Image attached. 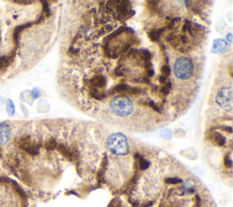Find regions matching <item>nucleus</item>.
<instances>
[{
  "instance_id": "1",
  "label": "nucleus",
  "mask_w": 233,
  "mask_h": 207,
  "mask_svg": "<svg viewBox=\"0 0 233 207\" xmlns=\"http://www.w3.org/2000/svg\"><path fill=\"white\" fill-rule=\"evenodd\" d=\"M107 147L115 155H127L129 152L128 140L122 133H115L107 139Z\"/></svg>"
},
{
  "instance_id": "2",
  "label": "nucleus",
  "mask_w": 233,
  "mask_h": 207,
  "mask_svg": "<svg viewBox=\"0 0 233 207\" xmlns=\"http://www.w3.org/2000/svg\"><path fill=\"white\" fill-rule=\"evenodd\" d=\"M112 112L120 117H126L132 113L133 103L126 96H118L111 101L110 103Z\"/></svg>"
},
{
  "instance_id": "3",
  "label": "nucleus",
  "mask_w": 233,
  "mask_h": 207,
  "mask_svg": "<svg viewBox=\"0 0 233 207\" xmlns=\"http://www.w3.org/2000/svg\"><path fill=\"white\" fill-rule=\"evenodd\" d=\"M174 73L180 79H188L193 73V64L186 57L179 58L174 65Z\"/></svg>"
},
{
  "instance_id": "4",
  "label": "nucleus",
  "mask_w": 233,
  "mask_h": 207,
  "mask_svg": "<svg viewBox=\"0 0 233 207\" xmlns=\"http://www.w3.org/2000/svg\"><path fill=\"white\" fill-rule=\"evenodd\" d=\"M216 101L222 109L230 112L232 111V88L224 87L219 90L216 97Z\"/></svg>"
},
{
  "instance_id": "5",
  "label": "nucleus",
  "mask_w": 233,
  "mask_h": 207,
  "mask_svg": "<svg viewBox=\"0 0 233 207\" xmlns=\"http://www.w3.org/2000/svg\"><path fill=\"white\" fill-rule=\"evenodd\" d=\"M19 147L31 155H36L39 152V146L32 143L29 136H23L19 139Z\"/></svg>"
},
{
  "instance_id": "6",
  "label": "nucleus",
  "mask_w": 233,
  "mask_h": 207,
  "mask_svg": "<svg viewBox=\"0 0 233 207\" xmlns=\"http://www.w3.org/2000/svg\"><path fill=\"white\" fill-rule=\"evenodd\" d=\"M11 136V128L8 123H0V145L7 143Z\"/></svg>"
},
{
  "instance_id": "7",
  "label": "nucleus",
  "mask_w": 233,
  "mask_h": 207,
  "mask_svg": "<svg viewBox=\"0 0 233 207\" xmlns=\"http://www.w3.org/2000/svg\"><path fill=\"white\" fill-rule=\"evenodd\" d=\"M89 84H90V87L96 88L97 90L102 89L107 85V79L103 76H97V77L92 78L89 80Z\"/></svg>"
},
{
  "instance_id": "8",
  "label": "nucleus",
  "mask_w": 233,
  "mask_h": 207,
  "mask_svg": "<svg viewBox=\"0 0 233 207\" xmlns=\"http://www.w3.org/2000/svg\"><path fill=\"white\" fill-rule=\"evenodd\" d=\"M14 55L15 53L9 56H2L0 58V71H3L8 68V66L11 64L12 60L14 58Z\"/></svg>"
},
{
  "instance_id": "9",
  "label": "nucleus",
  "mask_w": 233,
  "mask_h": 207,
  "mask_svg": "<svg viewBox=\"0 0 233 207\" xmlns=\"http://www.w3.org/2000/svg\"><path fill=\"white\" fill-rule=\"evenodd\" d=\"M213 48V52H224L227 50V43H225V41L222 39L216 40Z\"/></svg>"
},
{
  "instance_id": "10",
  "label": "nucleus",
  "mask_w": 233,
  "mask_h": 207,
  "mask_svg": "<svg viewBox=\"0 0 233 207\" xmlns=\"http://www.w3.org/2000/svg\"><path fill=\"white\" fill-rule=\"evenodd\" d=\"M128 89L129 87L127 84H118L109 90V94H113L115 92H128Z\"/></svg>"
},
{
  "instance_id": "11",
  "label": "nucleus",
  "mask_w": 233,
  "mask_h": 207,
  "mask_svg": "<svg viewBox=\"0 0 233 207\" xmlns=\"http://www.w3.org/2000/svg\"><path fill=\"white\" fill-rule=\"evenodd\" d=\"M164 31V28H161V29H153L151 30L150 33H149V36H150V39L152 40V41H158L159 39V36H160V34Z\"/></svg>"
},
{
  "instance_id": "12",
  "label": "nucleus",
  "mask_w": 233,
  "mask_h": 207,
  "mask_svg": "<svg viewBox=\"0 0 233 207\" xmlns=\"http://www.w3.org/2000/svg\"><path fill=\"white\" fill-rule=\"evenodd\" d=\"M136 157L137 159H139V168L141 170H146L148 169L149 166H150V163L147 162L142 156H140L139 154H136Z\"/></svg>"
},
{
  "instance_id": "13",
  "label": "nucleus",
  "mask_w": 233,
  "mask_h": 207,
  "mask_svg": "<svg viewBox=\"0 0 233 207\" xmlns=\"http://www.w3.org/2000/svg\"><path fill=\"white\" fill-rule=\"evenodd\" d=\"M57 149L63 153V155L64 156H66L67 158H68V159H72V157H73V155H72V153H71V152L67 148V147H65V146L63 145V144H60V145H58V147H57Z\"/></svg>"
},
{
  "instance_id": "14",
  "label": "nucleus",
  "mask_w": 233,
  "mask_h": 207,
  "mask_svg": "<svg viewBox=\"0 0 233 207\" xmlns=\"http://www.w3.org/2000/svg\"><path fill=\"white\" fill-rule=\"evenodd\" d=\"M214 141L218 146H223L226 142L225 138L221 134H219V133H215L214 134Z\"/></svg>"
},
{
  "instance_id": "15",
  "label": "nucleus",
  "mask_w": 233,
  "mask_h": 207,
  "mask_svg": "<svg viewBox=\"0 0 233 207\" xmlns=\"http://www.w3.org/2000/svg\"><path fill=\"white\" fill-rule=\"evenodd\" d=\"M57 143L56 140H55V139H51V140H49V141L46 142V148L48 151H51V150H54V149L57 147Z\"/></svg>"
},
{
  "instance_id": "16",
  "label": "nucleus",
  "mask_w": 233,
  "mask_h": 207,
  "mask_svg": "<svg viewBox=\"0 0 233 207\" xmlns=\"http://www.w3.org/2000/svg\"><path fill=\"white\" fill-rule=\"evenodd\" d=\"M7 111L8 112L9 115H13L15 113V107H14V104L10 100L7 101Z\"/></svg>"
},
{
  "instance_id": "17",
  "label": "nucleus",
  "mask_w": 233,
  "mask_h": 207,
  "mask_svg": "<svg viewBox=\"0 0 233 207\" xmlns=\"http://www.w3.org/2000/svg\"><path fill=\"white\" fill-rule=\"evenodd\" d=\"M141 52H142V55H141V56H142V58L144 59L145 63H146V62H150V58H151V54L150 53V51L147 50H142Z\"/></svg>"
},
{
  "instance_id": "18",
  "label": "nucleus",
  "mask_w": 233,
  "mask_h": 207,
  "mask_svg": "<svg viewBox=\"0 0 233 207\" xmlns=\"http://www.w3.org/2000/svg\"><path fill=\"white\" fill-rule=\"evenodd\" d=\"M161 72H162V76L168 78V77L169 76V74H170V69H169V67H168V65L162 66V68H161Z\"/></svg>"
},
{
  "instance_id": "19",
  "label": "nucleus",
  "mask_w": 233,
  "mask_h": 207,
  "mask_svg": "<svg viewBox=\"0 0 233 207\" xmlns=\"http://www.w3.org/2000/svg\"><path fill=\"white\" fill-rule=\"evenodd\" d=\"M182 180L179 179V178H168L166 180V182L167 184H179L181 182Z\"/></svg>"
},
{
  "instance_id": "20",
  "label": "nucleus",
  "mask_w": 233,
  "mask_h": 207,
  "mask_svg": "<svg viewBox=\"0 0 233 207\" xmlns=\"http://www.w3.org/2000/svg\"><path fill=\"white\" fill-rule=\"evenodd\" d=\"M141 90L140 89H139V88H130L129 87V89H128V93H130V94H132V95H137V94H139V91H140Z\"/></svg>"
},
{
  "instance_id": "21",
  "label": "nucleus",
  "mask_w": 233,
  "mask_h": 207,
  "mask_svg": "<svg viewBox=\"0 0 233 207\" xmlns=\"http://www.w3.org/2000/svg\"><path fill=\"white\" fill-rule=\"evenodd\" d=\"M43 3V8H44V12H46V16H49V12H50V10H49V7H48V5H47V3L46 2V1H44V2H42Z\"/></svg>"
},
{
  "instance_id": "22",
  "label": "nucleus",
  "mask_w": 233,
  "mask_h": 207,
  "mask_svg": "<svg viewBox=\"0 0 233 207\" xmlns=\"http://www.w3.org/2000/svg\"><path fill=\"white\" fill-rule=\"evenodd\" d=\"M225 165L228 167H231L232 165V162L229 157H225Z\"/></svg>"
},
{
  "instance_id": "23",
  "label": "nucleus",
  "mask_w": 233,
  "mask_h": 207,
  "mask_svg": "<svg viewBox=\"0 0 233 207\" xmlns=\"http://www.w3.org/2000/svg\"><path fill=\"white\" fill-rule=\"evenodd\" d=\"M160 91H161L164 95H167V94H168V92H169V89H168L167 86H164V87H162V88L160 89Z\"/></svg>"
},
{
  "instance_id": "24",
  "label": "nucleus",
  "mask_w": 233,
  "mask_h": 207,
  "mask_svg": "<svg viewBox=\"0 0 233 207\" xmlns=\"http://www.w3.org/2000/svg\"><path fill=\"white\" fill-rule=\"evenodd\" d=\"M158 80H159V82H160V83H166L167 78L164 77V76H160V77H159V79H158Z\"/></svg>"
},
{
  "instance_id": "25",
  "label": "nucleus",
  "mask_w": 233,
  "mask_h": 207,
  "mask_svg": "<svg viewBox=\"0 0 233 207\" xmlns=\"http://www.w3.org/2000/svg\"><path fill=\"white\" fill-rule=\"evenodd\" d=\"M153 75H154V70L152 69L148 70V77H152Z\"/></svg>"
}]
</instances>
